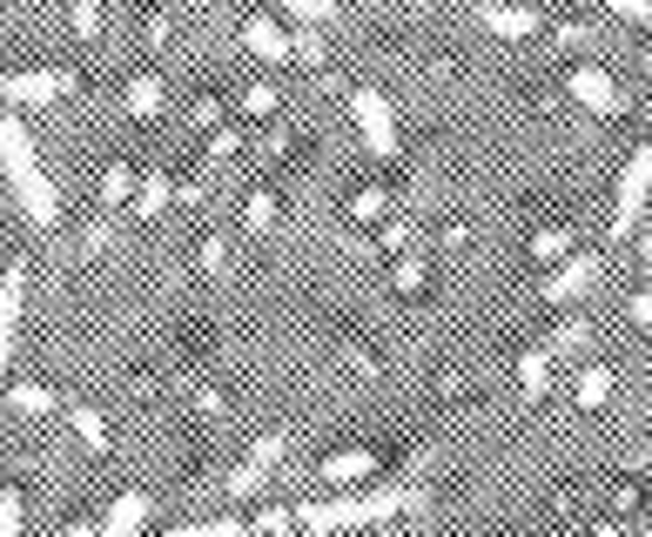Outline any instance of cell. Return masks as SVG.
Wrapping results in <instances>:
<instances>
[{
  "label": "cell",
  "instance_id": "39",
  "mask_svg": "<svg viewBox=\"0 0 652 537\" xmlns=\"http://www.w3.org/2000/svg\"><path fill=\"white\" fill-rule=\"evenodd\" d=\"M256 530H263V537H290V530H296V510H290V504H276V510H263V517H256Z\"/></svg>",
  "mask_w": 652,
  "mask_h": 537
},
{
  "label": "cell",
  "instance_id": "2",
  "mask_svg": "<svg viewBox=\"0 0 652 537\" xmlns=\"http://www.w3.org/2000/svg\"><path fill=\"white\" fill-rule=\"evenodd\" d=\"M0 155H8V182H14L28 222H34V229H54V222H61V196H54V182L41 175L34 135H28V122H21L14 108H8V122H0Z\"/></svg>",
  "mask_w": 652,
  "mask_h": 537
},
{
  "label": "cell",
  "instance_id": "10",
  "mask_svg": "<svg viewBox=\"0 0 652 537\" xmlns=\"http://www.w3.org/2000/svg\"><path fill=\"white\" fill-rule=\"evenodd\" d=\"M477 28H492V34H505V41H532V34H545L551 21H545L538 8H477Z\"/></svg>",
  "mask_w": 652,
  "mask_h": 537
},
{
  "label": "cell",
  "instance_id": "22",
  "mask_svg": "<svg viewBox=\"0 0 652 537\" xmlns=\"http://www.w3.org/2000/svg\"><path fill=\"white\" fill-rule=\"evenodd\" d=\"M276 215H283V196H276V189H256L250 202H242V229H250V235H270Z\"/></svg>",
  "mask_w": 652,
  "mask_h": 537
},
{
  "label": "cell",
  "instance_id": "43",
  "mask_svg": "<svg viewBox=\"0 0 652 537\" xmlns=\"http://www.w3.org/2000/svg\"><path fill=\"white\" fill-rule=\"evenodd\" d=\"M176 202H182V209H202V202H209V182H202V175H182V182H176Z\"/></svg>",
  "mask_w": 652,
  "mask_h": 537
},
{
  "label": "cell",
  "instance_id": "28",
  "mask_svg": "<svg viewBox=\"0 0 652 537\" xmlns=\"http://www.w3.org/2000/svg\"><path fill=\"white\" fill-rule=\"evenodd\" d=\"M242 115H250V122H276V108H283V95H276V87L270 81H256V87H242Z\"/></svg>",
  "mask_w": 652,
  "mask_h": 537
},
{
  "label": "cell",
  "instance_id": "40",
  "mask_svg": "<svg viewBox=\"0 0 652 537\" xmlns=\"http://www.w3.org/2000/svg\"><path fill=\"white\" fill-rule=\"evenodd\" d=\"M612 21H625V28H652V0H612Z\"/></svg>",
  "mask_w": 652,
  "mask_h": 537
},
{
  "label": "cell",
  "instance_id": "21",
  "mask_svg": "<svg viewBox=\"0 0 652 537\" xmlns=\"http://www.w3.org/2000/svg\"><path fill=\"white\" fill-rule=\"evenodd\" d=\"M108 242H115V209H95L88 222L74 229V255H102Z\"/></svg>",
  "mask_w": 652,
  "mask_h": 537
},
{
  "label": "cell",
  "instance_id": "31",
  "mask_svg": "<svg viewBox=\"0 0 652 537\" xmlns=\"http://www.w3.org/2000/svg\"><path fill=\"white\" fill-rule=\"evenodd\" d=\"M612 504L639 517V510H652V484L645 477H612Z\"/></svg>",
  "mask_w": 652,
  "mask_h": 537
},
{
  "label": "cell",
  "instance_id": "15",
  "mask_svg": "<svg viewBox=\"0 0 652 537\" xmlns=\"http://www.w3.org/2000/svg\"><path fill=\"white\" fill-rule=\"evenodd\" d=\"M128 196H141V168H135V161H108V168H102V209L122 215Z\"/></svg>",
  "mask_w": 652,
  "mask_h": 537
},
{
  "label": "cell",
  "instance_id": "18",
  "mask_svg": "<svg viewBox=\"0 0 652 537\" xmlns=\"http://www.w3.org/2000/svg\"><path fill=\"white\" fill-rule=\"evenodd\" d=\"M337 349H344V364H350L357 377H383V356H377V349H370V343H364V336H357L350 323L337 329Z\"/></svg>",
  "mask_w": 652,
  "mask_h": 537
},
{
  "label": "cell",
  "instance_id": "9",
  "mask_svg": "<svg viewBox=\"0 0 652 537\" xmlns=\"http://www.w3.org/2000/svg\"><path fill=\"white\" fill-rule=\"evenodd\" d=\"M242 48H250L256 61H270V67H290V61H296V34H283L270 14H250V21H242Z\"/></svg>",
  "mask_w": 652,
  "mask_h": 537
},
{
  "label": "cell",
  "instance_id": "38",
  "mask_svg": "<svg viewBox=\"0 0 652 537\" xmlns=\"http://www.w3.org/2000/svg\"><path fill=\"white\" fill-rule=\"evenodd\" d=\"M189 390H196V410H202V417H222V410H229V397H222V390H215L209 377H196Z\"/></svg>",
  "mask_w": 652,
  "mask_h": 537
},
{
  "label": "cell",
  "instance_id": "14",
  "mask_svg": "<svg viewBox=\"0 0 652 537\" xmlns=\"http://www.w3.org/2000/svg\"><path fill=\"white\" fill-rule=\"evenodd\" d=\"M161 95H169V87H161V74H128V81H122V108H128L135 122H148V115L161 108Z\"/></svg>",
  "mask_w": 652,
  "mask_h": 537
},
{
  "label": "cell",
  "instance_id": "35",
  "mask_svg": "<svg viewBox=\"0 0 652 537\" xmlns=\"http://www.w3.org/2000/svg\"><path fill=\"white\" fill-rule=\"evenodd\" d=\"M67 21H74L81 41H95V34H102V8H95V0H74V14H67Z\"/></svg>",
  "mask_w": 652,
  "mask_h": 537
},
{
  "label": "cell",
  "instance_id": "4",
  "mask_svg": "<svg viewBox=\"0 0 652 537\" xmlns=\"http://www.w3.org/2000/svg\"><path fill=\"white\" fill-rule=\"evenodd\" d=\"M645 196H652V141H639V148L619 161V189H612V215H606L612 242H625V235L639 229V209H645Z\"/></svg>",
  "mask_w": 652,
  "mask_h": 537
},
{
  "label": "cell",
  "instance_id": "11",
  "mask_svg": "<svg viewBox=\"0 0 652 537\" xmlns=\"http://www.w3.org/2000/svg\"><path fill=\"white\" fill-rule=\"evenodd\" d=\"M370 471H377V451H330V457H323V471H316V477L344 491V484H364Z\"/></svg>",
  "mask_w": 652,
  "mask_h": 537
},
{
  "label": "cell",
  "instance_id": "3",
  "mask_svg": "<svg viewBox=\"0 0 652 537\" xmlns=\"http://www.w3.org/2000/svg\"><path fill=\"white\" fill-rule=\"evenodd\" d=\"M290 436H296V430H263V436L250 443V451H242V457L222 471V484H215V491H222L229 504H250V497H263V484H270V477H276V464L290 457Z\"/></svg>",
  "mask_w": 652,
  "mask_h": 537
},
{
  "label": "cell",
  "instance_id": "26",
  "mask_svg": "<svg viewBox=\"0 0 652 537\" xmlns=\"http://www.w3.org/2000/svg\"><path fill=\"white\" fill-rule=\"evenodd\" d=\"M586 343H592V316H565V323L545 336V349H551V356H572V349H586Z\"/></svg>",
  "mask_w": 652,
  "mask_h": 537
},
{
  "label": "cell",
  "instance_id": "1",
  "mask_svg": "<svg viewBox=\"0 0 652 537\" xmlns=\"http://www.w3.org/2000/svg\"><path fill=\"white\" fill-rule=\"evenodd\" d=\"M424 491L418 484H377V491H344V497H323V504H296V530L303 537H337V530H370L397 510H418Z\"/></svg>",
  "mask_w": 652,
  "mask_h": 537
},
{
  "label": "cell",
  "instance_id": "33",
  "mask_svg": "<svg viewBox=\"0 0 652 537\" xmlns=\"http://www.w3.org/2000/svg\"><path fill=\"white\" fill-rule=\"evenodd\" d=\"M169 28H176L169 8H148V14H141V41H148V48H169Z\"/></svg>",
  "mask_w": 652,
  "mask_h": 537
},
{
  "label": "cell",
  "instance_id": "34",
  "mask_svg": "<svg viewBox=\"0 0 652 537\" xmlns=\"http://www.w3.org/2000/svg\"><path fill=\"white\" fill-rule=\"evenodd\" d=\"M242 155V128H222V135H209V168H222V161H235Z\"/></svg>",
  "mask_w": 652,
  "mask_h": 537
},
{
  "label": "cell",
  "instance_id": "12",
  "mask_svg": "<svg viewBox=\"0 0 652 537\" xmlns=\"http://www.w3.org/2000/svg\"><path fill=\"white\" fill-rule=\"evenodd\" d=\"M141 524H148V491H122L108 524H102V537H141Z\"/></svg>",
  "mask_w": 652,
  "mask_h": 537
},
{
  "label": "cell",
  "instance_id": "41",
  "mask_svg": "<svg viewBox=\"0 0 652 537\" xmlns=\"http://www.w3.org/2000/svg\"><path fill=\"white\" fill-rule=\"evenodd\" d=\"M0 537H21V484H8L0 497Z\"/></svg>",
  "mask_w": 652,
  "mask_h": 537
},
{
  "label": "cell",
  "instance_id": "17",
  "mask_svg": "<svg viewBox=\"0 0 652 537\" xmlns=\"http://www.w3.org/2000/svg\"><path fill=\"white\" fill-rule=\"evenodd\" d=\"M344 215H350V222H390V215H397V196H390L383 182H377V189H357V196L344 202Z\"/></svg>",
  "mask_w": 652,
  "mask_h": 537
},
{
  "label": "cell",
  "instance_id": "27",
  "mask_svg": "<svg viewBox=\"0 0 652 537\" xmlns=\"http://www.w3.org/2000/svg\"><path fill=\"white\" fill-rule=\"evenodd\" d=\"M565 249H572V229H565V222H538L532 229V255L538 262H565Z\"/></svg>",
  "mask_w": 652,
  "mask_h": 537
},
{
  "label": "cell",
  "instance_id": "48",
  "mask_svg": "<svg viewBox=\"0 0 652 537\" xmlns=\"http://www.w3.org/2000/svg\"><path fill=\"white\" fill-rule=\"evenodd\" d=\"M61 537H102V524H88V517H74V524H67Z\"/></svg>",
  "mask_w": 652,
  "mask_h": 537
},
{
  "label": "cell",
  "instance_id": "46",
  "mask_svg": "<svg viewBox=\"0 0 652 537\" xmlns=\"http://www.w3.org/2000/svg\"><path fill=\"white\" fill-rule=\"evenodd\" d=\"M263 155H290V128H270L263 135Z\"/></svg>",
  "mask_w": 652,
  "mask_h": 537
},
{
  "label": "cell",
  "instance_id": "32",
  "mask_svg": "<svg viewBox=\"0 0 652 537\" xmlns=\"http://www.w3.org/2000/svg\"><path fill=\"white\" fill-rule=\"evenodd\" d=\"M21 283H28V262L14 255V262H8V343H14V329H21Z\"/></svg>",
  "mask_w": 652,
  "mask_h": 537
},
{
  "label": "cell",
  "instance_id": "44",
  "mask_svg": "<svg viewBox=\"0 0 652 537\" xmlns=\"http://www.w3.org/2000/svg\"><path fill=\"white\" fill-rule=\"evenodd\" d=\"M383 249H390V255L411 249V215H390V222H383Z\"/></svg>",
  "mask_w": 652,
  "mask_h": 537
},
{
  "label": "cell",
  "instance_id": "13",
  "mask_svg": "<svg viewBox=\"0 0 652 537\" xmlns=\"http://www.w3.org/2000/svg\"><path fill=\"white\" fill-rule=\"evenodd\" d=\"M169 202H176V175L161 168V161H148V168H141V196H135V215H161Z\"/></svg>",
  "mask_w": 652,
  "mask_h": 537
},
{
  "label": "cell",
  "instance_id": "5",
  "mask_svg": "<svg viewBox=\"0 0 652 537\" xmlns=\"http://www.w3.org/2000/svg\"><path fill=\"white\" fill-rule=\"evenodd\" d=\"M565 95H572L586 115H599V122H619V115H625V87H619L612 67H599V61H579L572 74H565Z\"/></svg>",
  "mask_w": 652,
  "mask_h": 537
},
{
  "label": "cell",
  "instance_id": "23",
  "mask_svg": "<svg viewBox=\"0 0 652 537\" xmlns=\"http://www.w3.org/2000/svg\"><path fill=\"white\" fill-rule=\"evenodd\" d=\"M161 537H263V530L242 524V517H202V524H176V530H161Z\"/></svg>",
  "mask_w": 652,
  "mask_h": 537
},
{
  "label": "cell",
  "instance_id": "25",
  "mask_svg": "<svg viewBox=\"0 0 652 537\" xmlns=\"http://www.w3.org/2000/svg\"><path fill=\"white\" fill-rule=\"evenodd\" d=\"M390 283H397V296H424V289H431V262H424V255H397Z\"/></svg>",
  "mask_w": 652,
  "mask_h": 537
},
{
  "label": "cell",
  "instance_id": "49",
  "mask_svg": "<svg viewBox=\"0 0 652 537\" xmlns=\"http://www.w3.org/2000/svg\"><path fill=\"white\" fill-rule=\"evenodd\" d=\"M639 262H645V276H652V235H639Z\"/></svg>",
  "mask_w": 652,
  "mask_h": 537
},
{
  "label": "cell",
  "instance_id": "19",
  "mask_svg": "<svg viewBox=\"0 0 652 537\" xmlns=\"http://www.w3.org/2000/svg\"><path fill=\"white\" fill-rule=\"evenodd\" d=\"M612 383H619V377H612L606 364H586V370L572 377V397H579V410H599V403L612 397Z\"/></svg>",
  "mask_w": 652,
  "mask_h": 537
},
{
  "label": "cell",
  "instance_id": "37",
  "mask_svg": "<svg viewBox=\"0 0 652 537\" xmlns=\"http://www.w3.org/2000/svg\"><path fill=\"white\" fill-rule=\"evenodd\" d=\"M222 262H229V242H222V235H202V249H196V268H202V276H215Z\"/></svg>",
  "mask_w": 652,
  "mask_h": 537
},
{
  "label": "cell",
  "instance_id": "42",
  "mask_svg": "<svg viewBox=\"0 0 652 537\" xmlns=\"http://www.w3.org/2000/svg\"><path fill=\"white\" fill-rule=\"evenodd\" d=\"M551 41L558 48H586L592 41V21H551Z\"/></svg>",
  "mask_w": 652,
  "mask_h": 537
},
{
  "label": "cell",
  "instance_id": "8",
  "mask_svg": "<svg viewBox=\"0 0 652 537\" xmlns=\"http://www.w3.org/2000/svg\"><path fill=\"white\" fill-rule=\"evenodd\" d=\"M599 268H606L599 255H565L551 276L538 283V296H545V303H572V296H586V289L599 283Z\"/></svg>",
  "mask_w": 652,
  "mask_h": 537
},
{
  "label": "cell",
  "instance_id": "24",
  "mask_svg": "<svg viewBox=\"0 0 652 537\" xmlns=\"http://www.w3.org/2000/svg\"><path fill=\"white\" fill-rule=\"evenodd\" d=\"M67 430L88 443V451H108V423H102V410H88V403H67Z\"/></svg>",
  "mask_w": 652,
  "mask_h": 537
},
{
  "label": "cell",
  "instance_id": "29",
  "mask_svg": "<svg viewBox=\"0 0 652 537\" xmlns=\"http://www.w3.org/2000/svg\"><path fill=\"white\" fill-rule=\"evenodd\" d=\"M222 115H229V95H215V87H202V95L189 102V128H215L222 135Z\"/></svg>",
  "mask_w": 652,
  "mask_h": 537
},
{
  "label": "cell",
  "instance_id": "30",
  "mask_svg": "<svg viewBox=\"0 0 652 537\" xmlns=\"http://www.w3.org/2000/svg\"><path fill=\"white\" fill-rule=\"evenodd\" d=\"M283 14H290V28H309V34L337 21V8H330V0H290V8H283Z\"/></svg>",
  "mask_w": 652,
  "mask_h": 537
},
{
  "label": "cell",
  "instance_id": "16",
  "mask_svg": "<svg viewBox=\"0 0 652 537\" xmlns=\"http://www.w3.org/2000/svg\"><path fill=\"white\" fill-rule=\"evenodd\" d=\"M551 364H558V356H551V349H545V343H538V349H525V356H518V390H525V397H532V403H538V397H545V390H551Z\"/></svg>",
  "mask_w": 652,
  "mask_h": 537
},
{
  "label": "cell",
  "instance_id": "7",
  "mask_svg": "<svg viewBox=\"0 0 652 537\" xmlns=\"http://www.w3.org/2000/svg\"><path fill=\"white\" fill-rule=\"evenodd\" d=\"M350 115H357V135L377 161H397V115L390 102L377 95V87H350Z\"/></svg>",
  "mask_w": 652,
  "mask_h": 537
},
{
  "label": "cell",
  "instance_id": "47",
  "mask_svg": "<svg viewBox=\"0 0 652 537\" xmlns=\"http://www.w3.org/2000/svg\"><path fill=\"white\" fill-rule=\"evenodd\" d=\"M586 537H625V517H599V524H592Z\"/></svg>",
  "mask_w": 652,
  "mask_h": 537
},
{
  "label": "cell",
  "instance_id": "36",
  "mask_svg": "<svg viewBox=\"0 0 652 537\" xmlns=\"http://www.w3.org/2000/svg\"><path fill=\"white\" fill-rule=\"evenodd\" d=\"M323 61H330V48H323L309 28H296V67H323Z\"/></svg>",
  "mask_w": 652,
  "mask_h": 537
},
{
  "label": "cell",
  "instance_id": "45",
  "mask_svg": "<svg viewBox=\"0 0 652 537\" xmlns=\"http://www.w3.org/2000/svg\"><path fill=\"white\" fill-rule=\"evenodd\" d=\"M625 316H632V323H645V329H652V289H639V296H632V303H625Z\"/></svg>",
  "mask_w": 652,
  "mask_h": 537
},
{
  "label": "cell",
  "instance_id": "6",
  "mask_svg": "<svg viewBox=\"0 0 652 537\" xmlns=\"http://www.w3.org/2000/svg\"><path fill=\"white\" fill-rule=\"evenodd\" d=\"M67 95H81V74H67V67L8 74V108H14V115H21V108H48V102H67Z\"/></svg>",
  "mask_w": 652,
  "mask_h": 537
},
{
  "label": "cell",
  "instance_id": "20",
  "mask_svg": "<svg viewBox=\"0 0 652 537\" xmlns=\"http://www.w3.org/2000/svg\"><path fill=\"white\" fill-rule=\"evenodd\" d=\"M54 403H61V397H54L48 383H21V377L8 383V410H14V417H48Z\"/></svg>",
  "mask_w": 652,
  "mask_h": 537
}]
</instances>
